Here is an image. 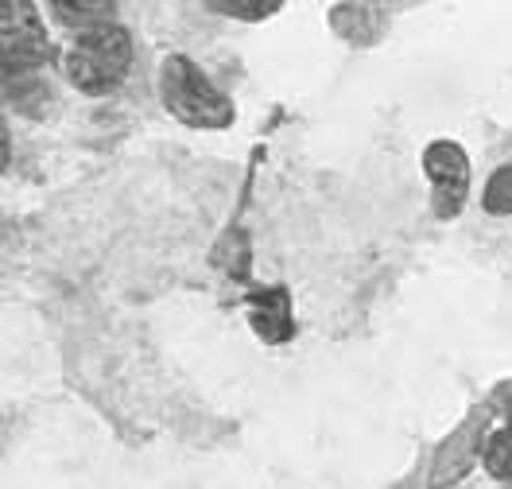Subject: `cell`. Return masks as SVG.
Wrapping results in <instances>:
<instances>
[{"mask_svg": "<svg viewBox=\"0 0 512 489\" xmlns=\"http://www.w3.org/2000/svg\"><path fill=\"white\" fill-rule=\"evenodd\" d=\"M63 70L82 94H109L132 70V39L117 20L78 28L63 51Z\"/></svg>", "mask_w": 512, "mask_h": 489, "instance_id": "6da1fadb", "label": "cell"}, {"mask_svg": "<svg viewBox=\"0 0 512 489\" xmlns=\"http://www.w3.org/2000/svg\"><path fill=\"white\" fill-rule=\"evenodd\" d=\"M163 105L194 129H225L233 121V105L222 90L194 66L187 55H171L160 70Z\"/></svg>", "mask_w": 512, "mask_h": 489, "instance_id": "7a4b0ae2", "label": "cell"}, {"mask_svg": "<svg viewBox=\"0 0 512 489\" xmlns=\"http://www.w3.org/2000/svg\"><path fill=\"white\" fill-rule=\"evenodd\" d=\"M0 39H4V74L8 82L16 74H32L35 66L51 59V43L39 24L32 4H8L0 16Z\"/></svg>", "mask_w": 512, "mask_h": 489, "instance_id": "3957f363", "label": "cell"}, {"mask_svg": "<svg viewBox=\"0 0 512 489\" xmlns=\"http://www.w3.org/2000/svg\"><path fill=\"white\" fill-rule=\"evenodd\" d=\"M423 171L435 187V198H439V210L443 214H454L462 210V198H466V187H470V163H466V152L450 140H439L423 152Z\"/></svg>", "mask_w": 512, "mask_h": 489, "instance_id": "277c9868", "label": "cell"}, {"mask_svg": "<svg viewBox=\"0 0 512 489\" xmlns=\"http://www.w3.org/2000/svg\"><path fill=\"white\" fill-rule=\"evenodd\" d=\"M485 470H489L497 482L512 486V427L497 431V435L489 439V447H485Z\"/></svg>", "mask_w": 512, "mask_h": 489, "instance_id": "5b68a950", "label": "cell"}, {"mask_svg": "<svg viewBox=\"0 0 512 489\" xmlns=\"http://www.w3.org/2000/svg\"><path fill=\"white\" fill-rule=\"evenodd\" d=\"M485 210L489 214H512V163H501L485 183Z\"/></svg>", "mask_w": 512, "mask_h": 489, "instance_id": "8992f818", "label": "cell"}]
</instances>
